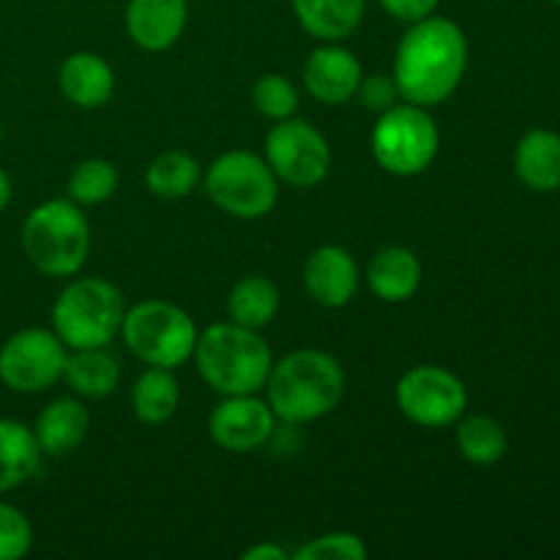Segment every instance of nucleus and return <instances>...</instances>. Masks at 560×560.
Returning <instances> with one entry per match:
<instances>
[{
	"label": "nucleus",
	"instance_id": "nucleus-1",
	"mask_svg": "<svg viewBox=\"0 0 560 560\" xmlns=\"http://www.w3.org/2000/svg\"><path fill=\"white\" fill-rule=\"evenodd\" d=\"M468 69V36L448 16L430 14L410 22L399 38L392 77L402 102L435 107L463 82Z\"/></svg>",
	"mask_w": 560,
	"mask_h": 560
},
{
	"label": "nucleus",
	"instance_id": "nucleus-2",
	"mask_svg": "<svg viewBox=\"0 0 560 560\" xmlns=\"http://www.w3.org/2000/svg\"><path fill=\"white\" fill-rule=\"evenodd\" d=\"M262 388L268 392V405L277 421L312 424L339 408L348 377L331 353L304 348L273 361Z\"/></svg>",
	"mask_w": 560,
	"mask_h": 560
},
{
	"label": "nucleus",
	"instance_id": "nucleus-3",
	"mask_svg": "<svg viewBox=\"0 0 560 560\" xmlns=\"http://www.w3.org/2000/svg\"><path fill=\"white\" fill-rule=\"evenodd\" d=\"M191 359L206 386L222 397L257 394L273 366V353L262 334L233 320L213 323L200 331Z\"/></svg>",
	"mask_w": 560,
	"mask_h": 560
},
{
	"label": "nucleus",
	"instance_id": "nucleus-4",
	"mask_svg": "<svg viewBox=\"0 0 560 560\" xmlns=\"http://www.w3.org/2000/svg\"><path fill=\"white\" fill-rule=\"evenodd\" d=\"M22 252L44 277H74L91 252V224L77 202L47 200L22 222Z\"/></svg>",
	"mask_w": 560,
	"mask_h": 560
},
{
	"label": "nucleus",
	"instance_id": "nucleus-5",
	"mask_svg": "<svg viewBox=\"0 0 560 560\" xmlns=\"http://www.w3.org/2000/svg\"><path fill=\"white\" fill-rule=\"evenodd\" d=\"M126 299L102 277H82L66 284L55 299L49 320L52 331L69 350L107 348L120 334Z\"/></svg>",
	"mask_w": 560,
	"mask_h": 560
},
{
	"label": "nucleus",
	"instance_id": "nucleus-6",
	"mask_svg": "<svg viewBox=\"0 0 560 560\" xmlns=\"http://www.w3.org/2000/svg\"><path fill=\"white\" fill-rule=\"evenodd\" d=\"M120 337L142 364L178 370L195 353L200 331L189 312L178 304L148 299L126 310Z\"/></svg>",
	"mask_w": 560,
	"mask_h": 560
},
{
	"label": "nucleus",
	"instance_id": "nucleus-7",
	"mask_svg": "<svg viewBox=\"0 0 560 560\" xmlns=\"http://www.w3.org/2000/svg\"><path fill=\"white\" fill-rule=\"evenodd\" d=\"M370 145L381 170L397 175V178H413L435 162L438 148H441V131L427 107L397 102L386 113L377 115Z\"/></svg>",
	"mask_w": 560,
	"mask_h": 560
},
{
	"label": "nucleus",
	"instance_id": "nucleus-8",
	"mask_svg": "<svg viewBox=\"0 0 560 560\" xmlns=\"http://www.w3.org/2000/svg\"><path fill=\"white\" fill-rule=\"evenodd\" d=\"M206 191L213 206L235 219L268 217L279 200V180L262 156L252 151H228L206 173Z\"/></svg>",
	"mask_w": 560,
	"mask_h": 560
},
{
	"label": "nucleus",
	"instance_id": "nucleus-9",
	"mask_svg": "<svg viewBox=\"0 0 560 560\" xmlns=\"http://www.w3.org/2000/svg\"><path fill=\"white\" fill-rule=\"evenodd\" d=\"M397 408L424 430H443L463 419L468 408V388L452 370L438 364H419L397 383Z\"/></svg>",
	"mask_w": 560,
	"mask_h": 560
},
{
	"label": "nucleus",
	"instance_id": "nucleus-10",
	"mask_svg": "<svg viewBox=\"0 0 560 560\" xmlns=\"http://www.w3.org/2000/svg\"><path fill=\"white\" fill-rule=\"evenodd\" d=\"M69 348L52 328H22L0 345V383L16 394H38L63 377Z\"/></svg>",
	"mask_w": 560,
	"mask_h": 560
},
{
	"label": "nucleus",
	"instance_id": "nucleus-11",
	"mask_svg": "<svg viewBox=\"0 0 560 560\" xmlns=\"http://www.w3.org/2000/svg\"><path fill=\"white\" fill-rule=\"evenodd\" d=\"M268 167L273 170L279 184L310 189L323 184L331 170V148L323 131L301 118H284L273 124L266 135Z\"/></svg>",
	"mask_w": 560,
	"mask_h": 560
},
{
	"label": "nucleus",
	"instance_id": "nucleus-12",
	"mask_svg": "<svg viewBox=\"0 0 560 560\" xmlns=\"http://www.w3.org/2000/svg\"><path fill=\"white\" fill-rule=\"evenodd\" d=\"M273 432H277V416L268 399H260L257 394L224 397L208 419L211 441L233 454H249L266 446Z\"/></svg>",
	"mask_w": 560,
	"mask_h": 560
},
{
	"label": "nucleus",
	"instance_id": "nucleus-13",
	"mask_svg": "<svg viewBox=\"0 0 560 560\" xmlns=\"http://www.w3.org/2000/svg\"><path fill=\"white\" fill-rule=\"evenodd\" d=\"M361 284L359 262L345 246H317L304 262V288L326 310H342L355 299Z\"/></svg>",
	"mask_w": 560,
	"mask_h": 560
},
{
	"label": "nucleus",
	"instance_id": "nucleus-14",
	"mask_svg": "<svg viewBox=\"0 0 560 560\" xmlns=\"http://www.w3.org/2000/svg\"><path fill=\"white\" fill-rule=\"evenodd\" d=\"M364 77L359 58L350 49L339 47L337 42H323V47L312 49L304 63V85L310 96L328 107L348 104L359 91Z\"/></svg>",
	"mask_w": 560,
	"mask_h": 560
},
{
	"label": "nucleus",
	"instance_id": "nucleus-15",
	"mask_svg": "<svg viewBox=\"0 0 560 560\" xmlns=\"http://www.w3.org/2000/svg\"><path fill=\"white\" fill-rule=\"evenodd\" d=\"M189 0H129L126 33L145 52H164L184 33Z\"/></svg>",
	"mask_w": 560,
	"mask_h": 560
},
{
	"label": "nucleus",
	"instance_id": "nucleus-16",
	"mask_svg": "<svg viewBox=\"0 0 560 560\" xmlns=\"http://www.w3.org/2000/svg\"><path fill=\"white\" fill-rule=\"evenodd\" d=\"M60 93L80 109H98L109 102L115 91V71L102 55L74 52L60 63Z\"/></svg>",
	"mask_w": 560,
	"mask_h": 560
},
{
	"label": "nucleus",
	"instance_id": "nucleus-17",
	"mask_svg": "<svg viewBox=\"0 0 560 560\" xmlns=\"http://www.w3.org/2000/svg\"><path fill=\"white\" fill-rule=\"evenodd\" d=\"M424 279L419 255L408 246H386L377 252L366 268V284L386 304H405L416 295Z\"/></svg>",
	"mask_w": 560,
	"mask_h": 560
},
{
	"label": "nucleus",
	"instance_id": "nucleus-18",
	"mask_svg": "<svg viewBox=\"0 0 560 560\" xmlns=\"http://www.w3.org/2000/svg\"><path fill=\"white\" fill-rule=\"evenodd\" d=\"M514 173L530 191L550 195L560 189V135L552 129H530L514 148Z\"/></svg>",
	"mask_w": 560,
	"mask_h": 560
},
{
	"label": "nucleus",
	"instance_id": "nucleus-19",
	"mask_svg": "<svg viewBox=\"0 0 560 560\" xmlns=\"http://www.w3.org/2000/svg\"><path fill=\"white\" fill-rule=\"evenodd\" d=\"M88 427H91V416H88L85 405L71 397H60L44 405L33 424V435L42 446V454L66 457L85 441Z\"/></svg>",
	"mask_w": 560,
	"mask_h": 560
},
{
	"label": "nucleus",
	"instance_id": "nucleus-20",
	"mask_svg": "<svg viewBox=\"0 0 560 560\" xmlns=\"http://www.w3.org/2000/svg\"><path fill=\"white\" fill-rule=\"evenodd\" d=\"M299 25L317 42H342L366 14V0H290Z\"/></svg>",
	"mask_w": 560,
	"mask_h": 560
},
{
	"label": "nucleus",
	"instance_id": "nucleus-21",
	"mask_svg": "<svg viewBox=\"0 0 560 560\" xmlns=\"http://www.w3.org/2000/svg\"><path fill=\"white\" fill-rule=\"evenodd\" d=\"M38 465L42 446L31 427L16 419H0V495L31 481Z\"/></svg>",
	"mask_w": 560,
	"mask_h": 560
},
{
	"label": "nucleus",
	"instance_id": "nucleus-22",
	"mask_svg": "<svg viewBox=\"0 0 560 560\" xmlns=\"http://www.w3.org/2000/svg\"><path fill=\"white\" fill-rule=\"evenodd\" d=\"M63 381L85 399H104L118 388L120 364L107 348L71 350L66 359Z\"/></svg>",
	"mask_w": 560,
	"mask_h": 560
},
{
	"label": "nucleus",
	"instance_id": "nucleus-23",
	"mask_svg": "<svg viewBox=\"0 0 560 560\" xmlns=\"http://www.w3.org/2000/svg\"><path fill=\"white\" fill-rule=\"evenodd\" d=\"M180 405V388L173 370L148 366L131 386V410L148 427L167 424Z\"/></svg>",
	"mask_w": 560,
	"mask_h": 560
},
{
	"label": "nucleus",
	"instance_id": "nucleus-24",
	"mask_svg": "<svg viewBox=\"0 0 560 560\" xmlns=\"http://www.w3.org/2000/svg\"><path fill=\"white\" fill-rule=\"evenodd\" d=\"M279 299L282 295H279V288L273 284V279L260 277V273H249V277L235 282V288L230 290L228 315L238 326L262 331L279 315Z\"/></svg>",
	"mask_w": 560,
	"mask_h": 560
},
{
	"label": "nucleus",
	"instance_id": "nucleus-25",
	"mask_svg": "<svg viewBox=\"0 0 560 560\" xmlns=\"http://www.w3.org/2000/svg\"><path fill=\"white\" fill-rule=\"evenodd\" d=\"M200 162L186 151H164L148 164V191L162 200H180L200 184Z\"/></svg>",
	"mask_w": 560,
	"mask_h": 560
},
{
	"label": "nucleus",
	"instance_id": "nucleus-26",
	"mask_svg": "<svg viewBox=\"0 0 560 560\" xmlns=\"http://www.w3.org/2000/svg\"><path fill=\"white\" fill-rule=\"evenodd\" d=\"M457 448L470 465H495L506 457V430L492 416H468L457 424Z\"/></svg>",
	"mask_w": 560,
	"mask_h": 560
},
{
	"label": "nucleus",
	"instance_id": "nucleus-27",
	"mask_svg": "<svg viewBox=\"0 0 560 560\" xmlns=\"http://www.w3.org/2000/svg\"><path fill=\"white\" fill-rule=\"evenodd\" d=\"M69 200L77 206H98L118 189V170L107 159H85L69 175Z\"/></svg>",
	"mask_w": 560,
	"mask_h": 560
},
{
	"label": "nucleus",
	"instance_id": "nucleus-28",
	"mask_svg": "<svg viewBox=\"0 0 560 560\" xmlns=\"http://www.w3.org/2000/svg\"><path fill=\"white\" fill-rule=\"evenodd\" d=\"M252 104L268 120L293 118L299 109V88L284 74H266L252 88Z\"/></svg>",
	"mask_w": 560,
	"mask_h": 560
},
{
	"label": "nucleus",
	"instance_id": "nucleus-29",
	"mask_svg": "<svg viewBox=\"0 0 560 560\" xmlns=\"http://www.w3.org/2000/svg\"><path fill=\"white\" fill-rule=\"evenodd\" d=\"M370 556L364 539L350 530H334L317 539H310L304 547L293 552L295 560H364Z\"/></svg>",
	"mask_w": 560,
	"mask_h": 560
},
{
	"label": "nucleus",
	"instance_id": "nucleus-30",
	"mask_svg": "<svg viewBox=\"0 0 560 560\" xmlns=\"http://www.w3.org/2000/svg\"><path fill=\"white\" fill-rule=\"evenodd\" d=\"M33 547V525L11 503L0 501V560H20Z\"/></svg>",
	"mask_w": 560,
	"mask_h": 560
},
{
	"label": "nucleus",
	"instance_id": "nucleus-31",
	"mask_svg": "<svg viewBox=\"0 0 560 560\" xmlns=\"http://www.w3.org/2000/svg\"><path fill=\"white\" fill-rule=\"evenodd\" d=\"M355 98L361 102V107L370 109V113H386L388 107H394L397 102H402L399 96L397 80L388 74H370L361 77L359 91H355Z\"/></svg>",
	"mask_w": 560,
	"mask_h": 560
},
{
	"label": "nucleus",
	"instance_id": "nucleus-32",
	"mask_svg": "<svg viewBox=\"0 0 560 560\" xmlns=\"http://www.w3.org/2000/svg\"><path fill=\"white\" fill-rule=\"evenodd\" d=\"M377 3L383 5V11H386L388 16L410 25V22H419L424 20V16L435 14L441 0H377Z\"/></svg>",
	"mask_w": 560,
	"mask_h": 560
},
{
	"label": "nucleus",
	"instance_id": "nucleus-33",
	"mask_svg": "<svg viewBox=\"0 0 560 560\" xmlns=\"http://www.w3.org/2000/svg\"><path fill=\"white\" fill-rule=\"evenodd\" d=\"M244 560H288L293 558V552H288L284 547L273 545V541H260V545L249 547V550L241 552Z\"/></svg>",
	"mask_w": 560,
	"mask_h": 560
},
{
	"label": "nucleus",
	"instance_id": "nucleus-34",
	"mask_svg": "<svg viewBox=\"0 0 560 560\" xmlns=\"http://www.w3.org/2000/svg\"><path fill=\"white\" fill-rule=\"evenodd\" d=\"M11 202V178L3 167H0V211Z\"/></svg>",
	"mask_w": 560,
	"mask_h": 560
},
{
	"label": "nucleus",
	"instance_id": "nucleus-35",
	"mask_svg": "<svg viewBox=\"0 0 560 560\" xmlns=\"http://www.w3.org/2000/svg\"><path fill=\"white\" fill-rule=\"evenodd\" d=\"M550 3H556V5H560V0H550Z\"/></svg>",
	"mask_w": 560,
	"mask_h": 560
},
{
	"label": "nucleus",
	"instance_id": "nucleus-36",
	"mask_svg": "<svg viewBox=\"0 0 560 560\" xmlns=\"http://www.w3.org/2000/svg\"><path fill=\"white\" fill-rule=\"evenodd\" d=\"M189 3H191V0H189Z\"/></svg>",
	"mask_w": 560,
	"mask_h": 560
}]
</instances>
